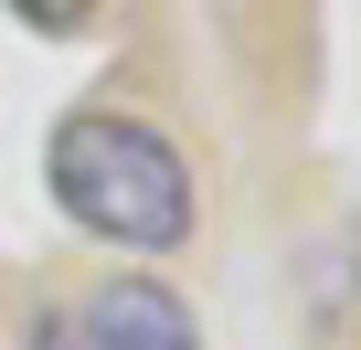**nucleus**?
I'll use <instances>...</instances> for the list:
<instances>
[{
    "instance_id": "f257e3e1",
    "label": "nucleus",
    "mask_w": 361,
    "mask_h": 350,
    "mask_svg": "<svg viewBox=\"0 0 361 350\" xmlns=\"http://www.w3.org/2000/svg\"><path fill=\"white\" fill-rule=\"evenodd\" d=\"M43 181H54L64 223H85L96 244H128V255L192 244V159H180L149 117L75 106L54 127V149H43Z\"/></svg>"
},
{
    "instance_id": "f03ea898",
    "label": "nucleus",
    "mask_w": 361,
    "mask_h": 350,
    "mask_svg": "<svg viewBox=\"0 0 361 350\" xmlns=\"http://www.w3.org/2000/svg\"><path fill=\"white\" fill-rule=\"evenodd\" d=\"M75 318H85V339H96V350H202V318L180 308L159 276H106Z\"/></svg>"
},
{
    "instance_id": "7ed1b4c3",
    "label": "nucleus",
    "mask_w": 361,
    "mask_h": 350,
    "mask_svg": "<svg viewBox=\"0 0 361 350\" xmlns=\"http://www.w3.org/2000/svg\"><path fill=\"white\" fill-rule=\"evenodd\" d=\"M11 11H22L32 32H85V22L106 11V0H11Z\"/></svg>"
},
{
    "instance_id": "20e7f679",
    "label": "nucleus",
    "mask_w": 361,
    "mask_h": 350,
    "mask_svg": "<svg viewBox=\"0 0 361 350\" xmlns=\"http://www.w3.org/2000/svg\"><path fill=\"white\" fill-rule=\"evenodd\" d=\"M22 350H96V339H85L75 308H32V339H22Z\"/></svg>"
}]
</instances>
